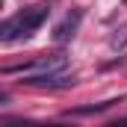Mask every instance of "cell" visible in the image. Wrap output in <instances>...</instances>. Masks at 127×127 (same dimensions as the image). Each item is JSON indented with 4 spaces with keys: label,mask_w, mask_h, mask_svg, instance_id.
Returning a JSON list of instances; mask_svg holds the SVG:
<instances>
[{
    "label": "cell",
    "mask_w": 127,
    "mask_h": 127,
    "mask_svg": "<svg viewBox=\"0 0 127 127\" xmlns=\"http://www.w3.org/2000/svg\"><path fill=\"white\" fill-rule=\"evenodd\" d=\"M47 12H50L47 6H30V9L18 12L15 18H9L0 27V41H24V38H30L47 21Z\"/></svg>",
    "instance_id": "1"
},
{
    "label": "cell",
    "mask_w": 127,
    "mask_h": 127,
    "mask_svg": "<svg viewBox=\"0 0 127 127\" xmlns=\"http://www.w3.org/2000/svg\"><path fill=\"white\" fill-rule=\"evenodd\" d=\"M68 65V56L65 53H53V56H38L32 62L24 65H9L6 74H27V77H47V74H56Z\"/></svg>",
    "instance_id": "2"
},
{
    "label": "cell",
    "mask_w": 127,
    "mask_h": 127,
    "mask_svg": "<svg viewBox=\"0 0 127 127\" xmlns=\"http://www.w3.org/2000/svg\"><path fill=\"white\" fill-rule=\"evenodd\" d=\"M80 21H83V9H74V12H68L62 21L53 27V41L56 44H65V41H71L77 30H80Z\"/></svg>",
    "instance_id": "3"
},
{
    "label": "cell",
    "mask_w": 127,
    "mask_h": 127,
    "mask_svg": "<svg viewBox=\"0 0 127 127\" xmlns=\"http://www.w3.org/2000/svg\"><path fill=\"white\" fill-rule=\"evenodd\" d=\"M21 83L27 86H35V89H68L74 86V74H65V71H56V74H47V77H24Z\"/></svg>",
    "instance_id": "4"
},
{
    "label": "cell",
    "mask_w": 127,
    "mask_h": 127,
    "mask_svg": "<svg viewBox=\"0 0 127 127\" xmlns=\"http://www.w3.org/2000/svg\"><path fill=\"white\" fill-rule=\"evenodd\" d=\"M115 100H103V103H86V106H74V109H68L71 115H95V112H103V109H109Z\"/></svg>",
    "instance_id": "5"
},
{
    "label": "cell",
    "mask_w": 127,
    "mask_h": 127,
    "mask_svg": "<svg viewBox=\"0 0 127 127\" xmlns=\"http://www.w3.org/2000/svg\"><path fill=\"white\" fill-rule=\"evenodd\" d=\"M124 44H127V27H121V30H115V35L109 38V47L112 50H121Z\"/></svg>",
    "instance_id": "6"
},
{
    "label": "cell",
    "mask_w": 127,
    "mask_h": 127,
    "mask_svg": "<svg viewBox=\"0 0 127 127\" xmlns=\"http://www.w3.org/2000/svg\"><path fill=\"white\" fill-rule=\"evenodd\" d=\"M0 127H30V121H21V118H9V121H0Z\"/></svg>",
    "instance_id": "7"
},
{
    "label": "cell",
    "mask_w": 127,
    "mask_h": 127,
    "mask_svg": "<svg viewBox=\"0 0 127 127\" xmlns=\"http://www.w3.org/2000/svg\"><path fill=\"white\" fill-rule=\"evenodd\" d=\"M30 127H74V124H30Z\"/></svg>",
    "instance_id": "8"
},
{
    "label": "cell",
    "mask_w": 127,
    "mask_h": 127,
    "mask_svg": "<svg viewBox=\"0 0 127 127\" xmlns=\"http://www.w3.org/2000/svg\"><path fill=\"white\" fill-rule=\"evenodd\" d=\"M109 127H127V118L124 121H115V124H109Z\"/></svg>",
    "instance_id": "9"
}]
</instances>
